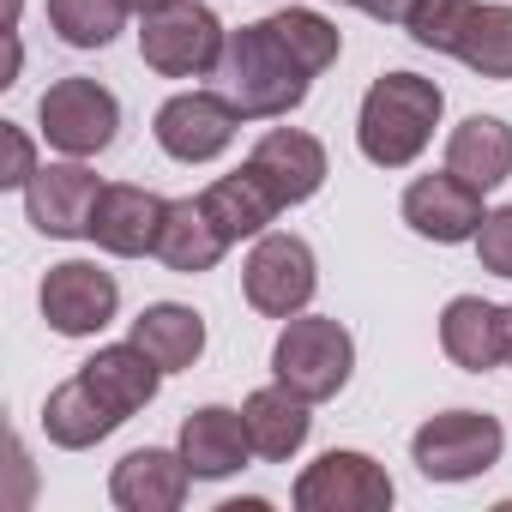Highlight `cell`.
Returning <instances> with one entry per match:
<instances>
[{"instance_id": "obj_26", "label": "cell", "mask_w": 512, "mask_h": 512, "mask_svg": "<svg viewBox=\"0 0 512 512\" xmlns=\"http://www.w3.org/2000/svg\"><path fill=\"white\" fill-rule=\"evenodd\" d=\"M458 61L482 79H512V7H476Z\"/></svg>"}, {"instance_id": "obj_24", "label": "cell", "mask_w": 512, "mask_h": 512, "mask_svg": "<svg viewBox=\"0 0 512 512\" xmlns=\"http://www.w3.org/2000/svg\"><path fill=\"white\" fill-rule=\"evenodd\" d=\"M133 344H139L163 374H181V368H193L199 350H205V320H199L193 308H181V302H157V308H145V314L133 320Z\"/></svg>"}, {"instance_id": "obj_5", "label": "cell", "mask_w": 512, "mask_h": 512, "mask_svg": "<svg viewBox=\"0 0 512 512\" xmlns=\"http://www.w3.org/2000/svg\"><path fill=\"white\" fill-rule=\"evenodd\" d=\"M223 49H229V31L199 0H181V7L145 19V31H139V55L163 79H205L223 67Z\"/></svg>"}, {"instance_id": "obj_9", "label": "cell", "mask_w": 512, "mask_h": 512, "mask_svg": "<svg viewBox=\"0 0 512 512\" xmlns=\"http://www.w3.org/2000/svg\"><path fill=\"white\" fill-rule=\"evenodd\" d=\"M296 506L302 512H386L392 476L368 452H326L296 476Z\"/></svg>"}, {"instance_id": "obj_15", "label": "cell", "mask_w": 512, "mask_h": 512, "mask_svg": "<svg viewBox=\"0 0 512 512\" xmlns=\"http://www.w3.org/2000/svg\"><path fill=\"white\" fill-rule=\"evenodd\" d=\"M187 482H193V470H187L181 452L139 446V452H127V458L115 464L109 500H115L121 512H175V506L187 500Z\"/></svg>"}, {"instance_id": "obj_32", "label": "cell", "mask_w": 512, "mask_h": 512, "mask_svg": "<svg viewBox=\"0 0 512 512\" xmlns=\"http://www.w3.org/2000/svg\"><path fill=\"white\" fill-rule=\"evenodd\" d=\"M127 7H133L139 19H157V13H169V7H181V0H127Z\"/></svg>"}, {"instance_id": "obj_14", "label": "cell", "mask_w": 512, "mask_h": 512, "mask_svg": "<svg viewBox=\"0 0 512 512\" xmlns=\"http://www.w3.org/2000/svg\"><path fill=\"white\" fill-rule=\"evenodd\" d=\"M163 217L169 199L151 187H103L97 211H91V241L103 253H121V260H145L163 241Z\"/></svg>"}, {"instance_id": "obj_10", "label": "cell", "mask_w": 512, "mask_h": 512, "mask_svg": "<svg viewBox=\"0 0 512 512\" xmlns=\"http://www.w3.org/2000/svg\"><path fill=\"white\" fill-rule=\"evenodd\" d=\"M241 115L223 91H181L157 109V145L175 157V163H211L229 151Z\"/></svg>"}, {"instance_id": "obj_29", "label": "cell", "mask_w": 512, "mask_h": 512, "mask_svg": "<svg viewBox=\"0 0 512 512\" xmlns=\"http://www.w3.org/2000/svg\"><path fill=\"white\" fill-rule=\"evenodd\" d=\"M476 260H482V272L512 278V205H500V211L482 217V229H476Z\"/></svg>"}, {"instance_id": "obj_17", "label": "cell", "mask_w": 512, "mask_h": 512, "mask_svg": "<svg viewBox=\"0 0 512 512\" xmlns=\"http://www.w3.org/2000/svg\"><path fill=\"white\" fill-rule=\"evenodd\" d=\"M241 416H247V440H253V452L272 458V464L296 458V452L308 446V428H314L308 398L290 392L284 380H278V386H260V392L241 404Z\"/></svg>"}, {"instance_id": "obj_34", "label": "cell", "mask_w": 512, "mask_h": 512, "mask_svg": "<svg viewBox=\"0 0 512 512\" xmlns=\"http://www.w3.org/2000/svg\"><path fill=\"white\" fill-rule=\"evenodd\" d=\"M19 7H25V0H7V31H19Z\"/></svg>"}, {"instance_id": "obj_16", "label": "cell", "mask_w": 512, "mask_h": 512, "mask_svg": "<svg viewBox=\"0 0 512 512\" xmlns=\"http://www.w3.org/2000/svg\"><path fill=\"white\" fill-rule=\"evenodd\" d=\"M181 458L199 482H223L235 476L247 458H253V440H247V416L241 410H223V404H205L181 422Z\"/></svg>"}, {"instance_id": "obj_31", "label": "cell", "mask_w": 512, "mask_h": 512, "mask_svg": "<svg viewBox=\"0 0 512 512\" xmlns=\"http://www.w3.org/2000/svg\"><path fill=\"white\" fill-rule=\"evenodd\" d=\"M344 7H362V13H368V19H380V25H404L410 0H344Z\"/></svg>"}, {"instance_id": "obj_27", "label": "cell", "mask_w": 512, "mask_h": 512, "mask_svg": "<svg viewBox=\"0 0 512 512\" xmlns=\"http://www.w3.org/2000/svg\"><path fill=\"white\" fill-rule=\"evenodd\" d=\"M482 0H410V13H404V31L410 43L434 49V55H458L470 19H476Z\"/></svg>"}, {"instance_id": "obj_4", "label": "cell", "mask_w": 512, "mask_h": 512, "mask_svg": "<svg viewBox=\"0 0 512 512\" xmlns=\"http://www.w3.org/2000/svg\"><path fill=\"white\" fill-rule=\"evenodd\" d=\"M500 452H506V428L482 410H446L410 434V458L428 482H470V476L494 470Z\"/></svg>"}, {"instance_id": "obj_28", "label": "cell", "mask_w": 512, "mask_h": 512, "mask_svg": "<svg viewBox=\"0 0 512 512\" xmlns=\"http://www.w3.org/2000/svg\"><path fill=\"white\" fill-rule=\"evenodd\" d=\"M272 25H278V37L296 49V61L320 79L332 61H338V49H344V31L332 25V19H320V13H308V7H284V13H272Z\"/></svg>"}, {"instance_id": "obj_21", "label": "cell", "mask_w": 512, "mask_h": 512, "mask_svg": "<svg viewBox=\"0 0 512 512\" xmlns=\"http://www.w3.org/2000/svg\"><path fill=\"white\" fill-rule=\"evenodd\" d=\"M440 350L464 374H488L500 362V308L482 296H452L440 314Z\"/></svg>"}, {"instance_id": "obj_7", "label": "cell", "mask_w": 512, "mask_h": 512, "mask_svg": "<svg viewBox=\"0 0 512 512\" xmlns=\"http://www.w3.org/2000/svg\"><path fill=\"white\" fill-rule=\"evenodd\" d=\"M37 121H43V139L61 151V157H97L115 145V127H121V103L109 85L97 79H55L37 103Z\"/></svg>"}, {"instance_id": "obj_1", "label": "cell", "mask_w": 512, "mask_h": 512, "mask_svg": "<svg viewBox=\"0 0 512 512\" xmlns=\"http://www.w3.org/2000/svg\"><path fill=\"white\" fill-rule=\"evenodd\" d=\"M308 85H314V73L296 61V49L278 37L272 19L229 31L223 67H217V91L235 103L241 121H278V115L302 109Z\"/></svg>"}, {"instance_id": "obj_8", "label": "cell", "mask_w": 512, "mask_h": 512, "mask_svg": "<svg viewBox=\"0 0 512 512\" xmlns=\"http://www.w3.org/2000/svg\"><path fill=\"white\" fill-rule=\"evenodd\" d=\"M37 302H43L49 332H61V338H91V332H103V326L115 320L121 290H115V278H109L103 266H91V260H61V266H49Z\"/></svg>"}, {"instance_id": "obj_2", "label": "cell", "mask_w": 512, "mask_h": 512, "mask_svg": "<svg viewBox=\"0 0 512 512\" xmlns=\"http://www.w3.org/2000/svg\"><path fill=\"white\" fill-rule=\"evenodd\" d=\"M440 109H446V91L422 73H386L368 85L362 97V115H356V145L374 169H410L434 127H440Z\"/></svg>"}, {"instance_id": "obj_19", "label": "cell", "mask_w": 512, "mask_h": 512, "mask_svg": "<svg viewBox=\"0 0 512 512\" xmlns=\"http://www.w3.org/2000/svg\"><path fill=\"white\" fill-rule=\"evenodd\" d=\"M446 169L458 175V181H470V187H500L506 175H512V127L500 121V115H470V121H458L452 127V139H446Z\"/></svg>"}, {"instance_id": "obj_13", "label": "cell", "mask_w": 512, "mask_h": 512, "mask_svg": "<svg viewBox=\"0 0 512 512\" xmlns=\"http://www.w3.org/2000/svg\"><path fill=\"white\" fill-rule=\"evenodd\" d=\"M247 169L260 175L266 193L290 211V205H302V199L320 193V181H326V145L314 133H302V127H272L260 145H253Z\"/></svg>"}, {"instance_id": "obj_20", "label": "cell", "mask_w": 512, "mask_h": 512, "mask_svg": "<svg viewBox=\"0 0 512 512\" xmlns=\"http://www.w3.org/2000/svg\"><path fill=\"white\" fill-rule=\"evenodd\" d=\"M199 205H205V217L223 229V241H247V235H266V223L284 211L272 193H266V181L253 175L247 163L235 169V175H217L205 193H199Z\"/></svg>"}, {"instance_id": "obj_12", "label": "cell", "mask_w": 512, "mask_h": 512, "mask_svg": "<svg viewBox=\"0 0 512 512\" xmlns=\"http://www.w3.org/2000/svg\"><path fill=\"white\" fill-rule=\"evenodd\" d=\"M97 199H103V181H97L79 157L37 169L31 187H25V211H31V223H37L43 235H55V241L91 235V211H97Z\"/></svg>"}, {"instance_id": "obj_3", "label": "cell", "mask_w": 512, "mask_h": 512, "mask_svg": "<svg viewBox=\"0 0 512 512\" xmlns=\"http://www.w3.org/2000/svg\"><path fill=\"white\" fill-rule=\"evenodd\" d=\"M350 368H356V344L338 320H320V314H296L278 344H272V374L302 392L308 404H326L350 386Z\"/></svg>"}, {"instance_id": "obj_11", "label": "cell", "mask_w": 512, "mask_h": 512, "mask_svg": "<svg viewBox=\"0 0 512 512\" xmlns=\"http://www.w3.org/2000/svg\"><path fill=\"white\" fill-rule=\"evenodd\" d=\"M482 187L458 181L452 169L440 175H416L404 187V223L422 235V241H440V247H458V241H476L482 229Z\"/></svg>"}, {"instance_id": "obj_18", "label": "cell", "mask_w": 512, "mask_h": 512, "mask_svg": "<svg viewBox=\"0 0 512 512\" xmlns=\"http://www.w3.org/2000/svg\"><path fill=\"white\" fill-rule=\"evenodd\" d=\"M79 374L91 380V392H97V398H103V404H109L121 422H127L133 410H145V404L157 398V380H163V368H157V362H151V356H145L133 338H127V344H109V350H97V356H91Z\"/></svg>"}, {"instance_id": "obj_23", "label": "cell", "mask_w": 512, "mask_h": 512, "mask_svg": "<svg viewBox=\"0 0 512 512\" xmlns=\"http://www.w3.org/2000/svg\"><path fill=\"white\" fill-rule=\"evenodd\" d=\"M223 229L205 217L199 199H169V217H163V241H157V260L181 278H199L223 260Z\"/></svg>"}, {"instance_id": "obj_33", "label": "cell", "mask_w": 512, "mask_h": 512, "mask_svg": "<svg viewBox=\"0 0 512 512\" xmlns=\"http://www.w3.org/2000/svg\"><path fill=\"white\" fill-rule=\"evenodd\" d=\"M500 362H512V308H500Z\"/></svg>"}, {"instance_id": "obj_22", "label": "cell", "mask_w": 512, "mask_h": 512, "mask_svg": "<svg viewBox=\"0 0 512 512\" xmlns=\"http://www.w3.org/2000/svg\"><path fill=\"white\" fill-rule=\"evenodd\" d=\"M115 428H121V416L91 392L85 374H73L67 386H55L49 404H43V434H49L55 446H67V452H85V446L109 440Z\"/></svg>"}, {"instance_id": "obj_25", "label": "cell", "mask_w": 512, "mask_h": 512, "mask_svg": "<svg viewBox=\"0 0 512 512\" xmlns=\"http://www.w3.org/2000/svg\"><path fill=\"white\" fill-rule=\"evenodd\" d=\"M127 0H49V25L67 49H109L127 25Z\"/></svg>"}, {"instance_id": "obj_30", "label": "cell", "mask_w": 512, "mask_h": 512, "mask_svg": "<svg viewBox=\"0 0 512 512\" xmlns=\"http://www.w3.org/2000/svg\"><path fill=\"white\" fill-rule=\"evenodd\" d=\"M0 187H31V175H37V145H31V133L25 127H0Z\"/></svg>"}, {"instance_id": "obj_6", "label": "cell", "mask_w": 512, "mask_h": 512, "mask_svg": "<svg viewBox=\"0 0 512 512\" xmlns=\"http://www.w3.org/2000/svg\"><path fill=\"white\" fill-rule=\"evenodd\" d=\"M241 290H247V308L266 314V320H296L314 290H320V272H314V247L302 235H260L241 266Z\"/></svg>"}]
</instances>
